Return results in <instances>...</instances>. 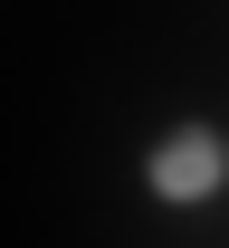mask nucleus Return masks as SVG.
Instances as JSON below:
<instances>
[{
	"instance_id": "nucleus-1",
	"label": "nucleus",
	"mask_w": 229,
	"mask_h": 248,
	"mask_svg": "<svg viewBox=\"0 0 229 248\" xmlns=\"http://www.w3.org/2000/svg\"><path fill=\"white\" fill-rule=\"evenodd\" d=\"M143 182H153V201H172V210H200V201H220L229 182V143H220V124H172L163 143H153V162H143Z\"/></svg>"
}]
</instances>
